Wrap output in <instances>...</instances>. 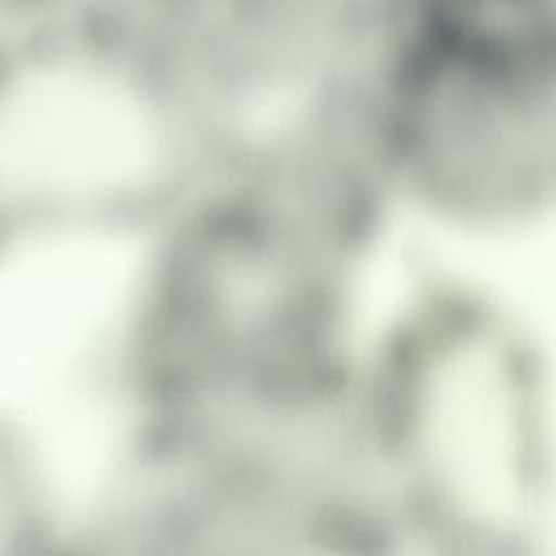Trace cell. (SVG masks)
<instances>
[{
    "label": "cell",
    "instance_id": "3957f363",
    "mask_svg": "<svg viewBox=\"0 0 556 556\" xmlns=\"http://www.w3.org/2000/svg\"><path fill=\"white\" fill-rule=\"evenodd\" d=\"M150 132L137 102L85 72H43L0 102V182L39 193H98L148 163Z\"/></svg>",
    "mask_w": 556,
    "mask_h": 556
},
{
    "label": "cell",
    "instance_id": "6da1fadb",
    "mask_svg": "<svg viewBox=\"0 0 556 556\" xmlns=\"http://www.w3.org/2000/svg\"><path fill=\"white\" fill-rule=\"evenodd\" d=\"M384 169L397 211L460 235L556 217V59L389 33Z\"/></svg>",
    "mask_w": 556,
    "mask_h": 556
},
{
    "label": "cell",
    "instance_id": "7a4b0ae2",
    "mask_svg": "<svg viewBox=\"0 0 556 556\" xmlns=\"http://www.w3.org/2000/svg\"><path fill=\"white\" fill-rule=\"evenodd\" d=\"M139 250L111 232H59L0 256V413L35 428L70 484L117 443L102 382L137 282Z\"/></svg>",
    "mask_w": 556,
    "mask_h": 556
}]
</instances>
